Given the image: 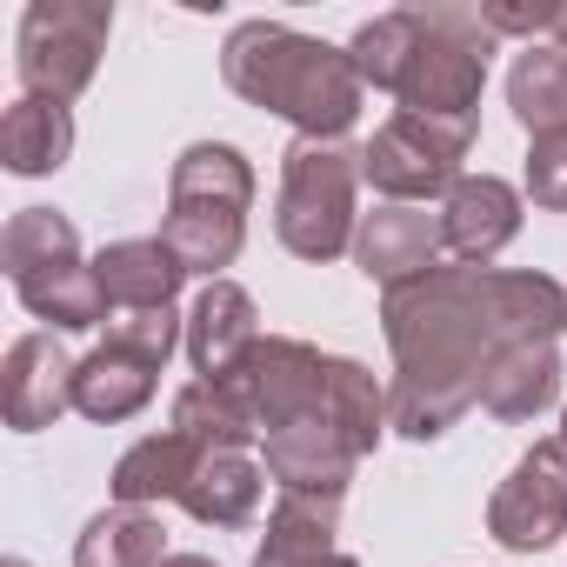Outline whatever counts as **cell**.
Wrapping results in <instances>:
<instances>
[{"label":"cell","mask_w":567,"mask_h":567,"mask_svg":"<svg viewBox=\"0 0 567 567\" xmlns=\"http://www.w3.org/2000/svg\"><path fill=\"white\" fill-rule=\"evenodd\" d=\"M220 74L247 107L295 121L301 141H341L361 121V94H368L348 48H328L280 21H240L220 48Z\"/></svg>","instance_id":"obj_2"},{"label":"cell","mask_w":567,"mask_h":567,"mask_svg":"<svg viewBox=\"0 0 567 567\" xmlns=\"http://www.w3.org/2000/svg\"><path fill=\"white\" fill-rule=\"evenodd\" d=\"M94 274H101V295L114 315H134V308H174L187 267L174 260V247L154 234V240H114L94 254Z\"/></svg>","instance_id":"obj_16"},{"label":"cell","mask_w":567,"mask_h":567,"mask_svg":"<svg viewBox=\"0 0 567 567\" xmlns=\"http://www.w3.org/2000/svg\"><path fill=\"white\" fill-rule=\"evenodd\" d=\"M220 381H234V394L247 401L260 441L280 434V427H295V421L328 414V354L295 341V334H260L254 354L234 374H220Z\"/></svg>","instance_id":"obj_8"},{"label":"cell","mask_w":567,"mask_h":567,"mask_svg":"<svg viewBox=\"0 0 567 567\" xmlns=\"http://www.w3.org/2000/svg\"><path fill=\"white\" fill-rule=\"evenodd\" d=\"M107 34H114L107 0H34L21 14V34H14L21 87L68 107L74 94H87V81L107 54Z\"/></svg>","instance_id":"obj_6"},{"label":"cell","mask_w":567,"mask_h":567,"mask_svg":"<svg viewBox=\"0 0 567 567\" xmlns=\"http://www.w3.org/2000/svg\"><path fill=\"white\" fill-rule=\"evenodd\" d=\"M481 301H487V321H494L501 348H514V341H554L567 328V288H560L554 274L481 267Z\"/></svg>","instance_id":"obj_15"},{"label":"cell","mask_w":567,"mask_h":567,"mask_svg":"<svg viewBox=\"0 0 567 567\" xmlns=\"http://www.w3.org/2000/svg\"><path fill=\"white\" fill-rule=\"evenodd\" d=\"M154 374H161V368H147V361H134V354H121V348L101 341V348L81 361V374H74V408H81L87 421H101V427L134 421V414L154 401Z\"/></svg>","instance_id":"obj_21"},{"label":"cell","mask_w":567,"mask_h":567,"mask_svg":"<svg viewBox=\"0 0 567 567\" xmlns=\"http://www.w3.org/2000/svg\"><path fill=\"white\" fill-rule=\"evenodd\" d=\"M328 421L348 434L354 454H374L388 434V388L348 354H328Z\"/></svg>","instance_id":"obj_27"},{"label":"cell","mask_w":567,"mask_h":567,"mask_svg":"<svg viewBox=\"0 0 567 567\" xmlns=\"http://www.w3.org/2000/svg\"><path fill=\"white\" fill-rule=\"evenodd\" d=\"M14 295H21V308H28L34 321H48V328H68V334H81V328H101V321H107L101 274H94L87 260L41 267V274L14 280Z\"/></svg>","instance_id":"obj_22"},{"label":"cell","mask_w":567,"mask_h":567,"mask_svg":"<svg viewBox=\"0 0 567 567\" xmlns=\"http://www.w3.org/2000/svg\"><path fill=\"white\" fill-rule=\"evenodd\" d=\"M341 534V494H280L254 567H328Z\"/></svg>","instance_id":"obj_18"},{"label":"cell","mask_w":567,"mask_h":567,"mask_svg":"<svg viewBox=\"0 0 567 567\" xmlns=\"http://www.w3.org/2000/svg\"><path fill=\"white\" fill-rule=\"evenodd\" d=\"M187 341V321H174V308H134V315H107V348L167 368V354Z\"/></svg>","instance_id":"obj_29"},{"label":"cell","mask_w":567,"mask_h":567,"mask_svg":"<svg viewBox=\"0 0 567 567\" xmlns=\"http://www.w3.org/2000/svg\"><path fill=\"white\" fill-rule=\"evenodd\" d=\"M381 328L394 354L388 427L408 441H441L467 408H481V374L501 354L481 301V267H434L381 295Z\"/></svg>","instance_id":"obj_1"},{"label":"cell","mask_w":567,"mask_h":567,"mask_svg":"<svg viewBox=\"0 0 567 567\" xmlns=\"http://www.w3.org/2000/svg\"><path fill=\"white\" fill-rule=\"evenodd\" d=\"M61 260H81V234L54 207H21L8 220V234H0V267H8V280H28V274L61 267Z\"/></svg>","instance_id":"obj_28"},{"label":"cell","mask_w":567,"mask_h":567,"mask_svg":"<svg viewBox=\"0 0 567 567\" xmlns=\"http://www.w3.org/2000/svg\"><path fill=\"white\" fill-rule=\"evenodd\" d=\"M408 14H414V41L394 81L401 114L481 121V87H487V54H494L481 8H408Z\"/></svg>","instance_id":"obj_4"},{"label":"cell","mask_w":567,"mask_h":567,"mask_svg":"<svg viewBox=\"0 0 567 567\" xmlns=\"http://www.w3.org/2000/svg\"><path fill=\"white\" fill-rule=\"evenodd\" d=\"M354 467L361 454L348 447V434L328 414L267 434V481H280V494H348Z\"/></svg>","instance_id":"obj_13"},{"label":"cell","mask_w":567,"mask_h":567,"mask_svg":"<svg viewBox=\"0 0 567 567\" xmlns=\"http://www.w3.org/2000/svg\"><path fill=\"white\" fill-rule=\"evenodd\" d=\"M74 154V114L61 101H41V94H21L0 121V161L21 181H41V174H61Z\"/></svg>","instance_id":"obj_19"},{"label":"cell","mask_w":567,"mask_h":567,"mask_svg":"<svg viewBox=\"0 0 567 567\" xmlns=\"http://www.w3.org/2000/svg\"><path fill=\"white\" fill-rule=\"evenodd\" d=\"M174 434H187L200 454H247V441H260L234 381H187L174 394Z\"/></svg>","instance_id":"obj_23"},{"label":"cell","mask_w":567,"mask_h":567,"mask_svg":"<svg viewBox=\"0 0 567 567\" xmlns=\"http://www.w3.org/2000/svg\"><path fill=\"white\" fill-rule=\"evenodd\" d=\"M507 107L534 141L567 134V54L560 48H527L507 74Z\"/></svg>","instance_id":"obj_26"},{"label":"cell","mask_w":567,"mask_h":567,"mask_svg":"<svg viewBox=\"0 0 567 567\" xmlns=\"http://www.w3.org/2000/svg\"><path fill=\"white\" fill-rule=\"evenodd\" d=\"M247 207H254V167H247V154L227 147V141H194L174 161L161 240L174 247V260L187 274L220 280V267H234V254L247 240Z\"/></svg>","instance_id":"obj_3"},{"label":"cell","mask_w":567,"mask_h":567,"mask_svg":"<svg viewBox=\"0 0 567 567\" xmlns=\"http://www.w3.org/2000/svg\"><path fill=\"white\" fill-rule=\"evenodd\" d=\"M554 48H560V54H567V8H560V14H554Z\"/></svg>","instance_id":"obj_33"},{"label":"cell","mask_w":567,"mask_h":567,"mask_svg":"<svg viewBox=\"0 0 567 567\" xmlns=\"http://www.w3.org/2000/svg\"><path fill=\"white\" fill-rule=\"evenodd\" d=\"M0 567H28V560H0Z\"/></svg>","instance_id":"obj_35"},{"label":"cell","mask_w":567,"mask_h":567,"mask_svg":"<svg viewBox=\"0 0 567 567\" xmlns=\"http://www.w3.org/2000/svg\"><path fill=\"white\" fill-rule=\"evenodd\" d=\"M441 254H447V240H441V214H421V207H401V200L361 214L354 260H361V274L374 280L381 295H394V288H408V280L434 274Z\"/></svg>","instance_id":"obj_10"},{"label":"cell","mask_w":567,"mask_h":567,"mask_svg":"<svg viewBox=\"0 0 567 567\" xmlns=\"http://www.w3.org/2000/svg\"><path fill=\"white\" fill-rule=\"evenodd\" d=\"M487 534L507 554H540L567 534V441H534L487 501Z\"/></svg>","instance_id":"obj_9"},{"label":"cell","mask_w":567,"mask_h":567,"mask_svg":"<svg viewBox=\"0 0 567 567\" xmlns=\"http://www.w3.org/2000/svg\"><path fill=\"white\" fill-rule=\"evenodd\" d=\"M514 234H520V194L494 174H461L454 194L441 200V240L461 267H487Z\"/></svg>","instance_id":"obj_12"},{"label":"cell","mask_w":567,"mask_h":567,"mask_svg":"<svg viewBox=\"0 0 567 567\" xmlns=\"http://www.w3.org/2000/svg\"><path fill=\"white\" fill-rule=\"evenodd\" d=\"M194 467H200V447L167 427V434L134 441V447L114 461V481H107V487H114L121 507H161V501H181V494H187Z\"/></svg>","instance_id":"obj_20"},{"label":"cell","mask_w":567,"mask_h":567,"mask_svg":"<svg viewBox=\"0 0 567 567\" xmlns=\"http://www.w3.org/2000/svg\"><path fill=\"white\" fill-rule=\"evenodd\" d=\"M554 14L560 8H501V0L481 8V21H487L494 41H507V34H554Z\"/></svg>","instance_id":"obj_31"},{"label":"cell","mask_w":567,"mask_h":567,"mask_svg":"<svg viewBox=\"0 0 567 567\" xmlns=\"http://www.w3.org/2000/svg\"><path fill=\"white\" fill-rule=\"evenodd\" d=\"M481 121H427V114H394L374 127V141L361 147V181H374V194L414 207V200H447L461 181V161L474 147Z\"/></svg>","instance_id":"obj_7"},{"label":"cell","mask_w":567,"mask_h":567,"mask_svg":"<svg viewBox=\"0 0 567 567\" xmlns=\"http://www.w3.org/2000/svg\"><path fill=\"white\" fill-rule=\"evenodd\" d=\"M167 560V527H161V514H147V507H107V514H94L87 527H81V540H74V567H161Z\"/></svg>","instance_id":"obj_25"},{"label":"cell","mask_w":567,"mask_h":567,"mask_svg":"<svg viewBox=\"0 0 567 567\" xmlns=\"http://www.w3.org/2000/svg\"><path fill=\"white\" fill-rule=\"evenodd\" d=\"M560 401V354L554 341H514L481 374V408L494 421H534Z\"/></svg>","instance_id":"obj_17"},{"label":"cell","mask_w":567,"mask_h":567,"mask_svg":"<svg viewBox=\"0 0 567 567\" xmlns=\"http://www.w3.org/2000/svg\"><path fill=\"white\" fill-rule=\"evenodd\" d=\"M161 567H214V560H207V554H167Z\"/></svg>","instance_id":"obj_32"},{"label":"cell","mask_w":567,"mask_h":567,"mask_svg":"<svg viewBox=\"0 0 567 567\" xmlns=\"http://www.w3.org/2000/svg\"><path fill=\"white\" fill-rule=\"evenodd\" d=\"M560 441H567V414H560Z\"/></svg>","instance_id":"obj_36"},{"label":"cell","mask_w":567,"mask_h":567,"mask_svg":"<svg viewBox=\"0 0 567 567\" xmlns=\"http://www.w3.org/2000/svg\"><path fill=\"white\" fill-rule=\"evenodd\" d=\"M527 200L547 214H567V134H540L527 147Z\"/></svg>","instance_id":"obj_30"},{"label":"cell","mask_w":567,"mask_h":567,"mask_svg":"<svg viewBox=\"0 0 567 567\" xmlns=\"http://www.w3.org/2000/svg\"><path fill=\"white\" fill-rule=\"evenodd\" d=\"M354 187H361V154H348L341 141H295L280 154V200H274L280 247L321 267L354 254V234H361Z\"/></svg>","instance_id":"obj_5"},{"label":"cell","mask_w":567,"mask_h":567,"mask_svg":"<svg viewBox=\"0 0 567 567\" xmlns=\"http://www.w3.org/2000/svg\"><path fill=\"white\" fill-rule=\"evenodd\" d=\"M260 481H267V467H254L247 454H200L181 507L200 527H247L260 514Z\"/></svg>","instance_id":"obj_24"},{"label":"cell","mask_w":567,"mask_h":567,"mask_svg":"<svg viewBox=\"0 0 567 567\" xmlns=\"http://www.w3.org/2000/svg\"><path fill=\"white\" fill-rule=\"evenodd\" d=\"M328 567H361V560H354V554H334V560H328Z\"/></svg>","instance_id":"obj_34"},{"label":"cell","mask_w":567,"mask_h":567,"mask_svg":"<svg viewBox=\"0 0 567 567\" xmlns=\"http://www.w3.org/2000/svg\"><path fill=\"white\" fill-rule=\"evenodd\" d=\"M74 374L81 361L61 354L54 334H21L8 348V368H0V408H8L14 434H41L74 408Z\"/></svg>","instance_id":"obj_11"},{"label":"cell","mask_w":567,"mask_h":567,"mask_svg":"<svg viewBox=\"0 0 567 567\" xmlns=\"http://www.w3.org/2000/svg\"><path fill=\"white\" fill-rule=\"evenodd\" d=\"M260 341V315H254V295L234 288V280H207L194 315H187V361L200 381H220L234 374Z\"/></svg>","instance_id":"obj_14"}]
</instances>
